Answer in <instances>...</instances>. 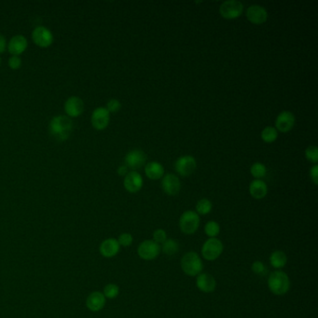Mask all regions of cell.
<instances>
[{
	"mask_svg": "<svg viewBox=\"0 0 318 318\" xmlns=\"http://www.w3.org/2000/svg\"><path fill=\"white\" fill-rule=\"evenodd\" d=\"M34 43L40 48H48L53 42V33L47 27H37L32 33Z\"/></svg>",
	"mask_w": 318,
	"mask_h": 318,
	"instance_id": "obj_10",
	"label": "cell"
},
{
	"mask_svg": "<svg viewBox=\"0 0 318 318\" xmlns=\"http://www.w3.org/2000/svg\"><path fill=\"white\" fill-rule=\"evenodd\" d=\"M106 300V297L102 292H93L86 300V306L92 312H99L105 307Z\"/></svg>",
	"mask_w": 318,
	"mask_h": 318,
	"instance_id": "obj_20",
	"label": "cell"
},
{
	"mask_svg": "<svg viewBox=\"0 0 318 318\" xmlns=\"http://www.w3.org/2000/svg\"><path fill=\"white\" fill-rule=\"evenodd\" d=\"M110 121V113L106 109V107H97L96 108L90 117V122L93 127L98 131L105 130Z\"/></svg>",
	"mask_w": 318,
	"mask_h": 318,
	"instance_id": "obj_9",
	"label": "cell"
},
{
	"mask_svg": "<svg viewBox=\"0 0 318 318\" xmlns=\"http://www.w3.org/2000/svg\"><path fill=\"white\" fill-rule=\"evenodd\" d=\"M244 11V5L239 0H227L224 1L219 7V14L228 20L236 19L242 15Z\"/></svg>",
	"mask_w": 318,
	"mask_h": 318,
	"instance_id": "obj_6",
	"label": "cell"
},
{
	"mask_svg": "<svg viewBox=\"0 0 318 318\" xmlns=\"http://www.w3.org/2000/svg\"><path fill=\"white\" fill-rule=\"evenodd\" d=\"M310 177L313 182L314 185L318 184V165H314L313 167L310 169Z\"/></svg>",
	"mask_w": 318,
	"mask_h": 318,
	"instance_id": "obj_36",
	"label": "cell"
},
{
	"mask_svg": "<svg viewBox=\"0 0 318 318\" xmlns=\"http://www.w3.org/2000/svg\"><path fill=\"white\" fill-rule=\"evenodd\" d=\"M161 250L167 256H173L178 252L179 244L174 239H167L165 243L162 244Z\"/></svg>",
	"mask_w": 318,
	"mask_h": 318,
	"instance_id": "obj_24",
	"label": "cell"
},
{
	"mask_svg": "<svg viewBox=\"0 0 318 318\" xmlns=\"http://www.w3.org/2000/svg\"><path fill=\"white\" fill-rule=\"evenodd\" d=\"M196 286L201 292L211 293L216 289L217 282L211 275L207 272H201L199 276H197Z\"/></svg>",
	"mask_w": 318,
	"mask_h": 318,
	"instance_id": "obj_18",
	"label": "cell"
},
{
	"mask_svg": "<svg viewBox=\"0 0 318 318\" xmlns=\"http://www.w3.org/2000/svg\"><path fill=\"white\" fill-rule=\"evenodd\" d=\"M64 111L67 117H79L84 111V102L78 96H71L64 103Z\"/></svg>",
	"mask_w": 318,
	"mask_h": 318,
	"instance_id": "obj_15",
	"label": "cell"
},
{
	"mask_svg": "<svg viewBox=\"0 0 318 318\" xmlns=\"http://www.w3.org/2000/svg\"><path fill=\"white\" fill-rule=\"evenodd\" d=\"M260 135L265 143H274L278 138V131L272 126H267L262 130Z\"/></svg>",
	"mask_w": 318,
	"mask_h": 318,
	"instance_id": "obj_25",
	"label": "cell"
},
{
	"mask_svg": "<svg viewBox=\"0 0 318 318\" xmlns=\"http://www.w3.org/2000/svg\"><path fill=\"white\" fill-rule=\"evenodd\" d=\"M223 248L222 242L219 239L209 238L202 244L201 255L206 260L214 261L221 256Z\"/></svg>",
	"mask_w": 318,
	"mask_h": 318,
	"instance_id": "obj_5",
	"label": "cell"
},
{
	"mask_svg": "<svg viewBox=\"0 0 318 318\" xmlns=\"http://www.w3.org/2000/svg\"><path fill=\"white\" fill-rule=\"evenodd\" d=\"M144 181L142 175L137 171H131L124 177L123 185L128 192L135 193L140 191L143 187Z\"/></svg>",
	"mask_w": 318,
	"mask_h": 318,
	"instance_id": "obj_16",
	"label": "cell"
},
{
	"mask_svg": "<svg viewBox=\"0 0 318 318\" xmlns=\"http://www.w3.org/2000/svg\"><path fill=\"white\" fill-rule=\"evenodd\" d=\"M249 193L254 199L257 200L263 199L268 193L267 184L261 179H254L250 183Z\"/></svg>",
	"mask_w": 318,
	"mask_h": 318,
	"instance_id": "obj_21",
	"label": "cell"
},
{
	"mask_svg": "<svg viewBox=\"0 0 318 318\" xmlns=\"http://www.w3.org/2000/svg\"><path fill=\"white\" fill-rule=\"evenodd\" d=\"M287 257L286 253L281 250H276L270 256V265L276 269H282L286 265Z\"/></svg>",
	"mask_w": 318,
	"mask_h": 318,
	"instance_id": "obj_23",
	"label": "cell"
},
{
	"mask_svg": "<svg viewBox=\"0 0 318 318\" xmlns=\"http://www.w3.org/2000/svg\"><path fill=\"white\" fill-rule=\"evenodd\" d=\"M213 205L210 200L207 198L201 199L197 201L196 213L198 215H208L212 211Z\"/></svg>",
	"mask_w": 318,
	"mask_h": 318,
	"instance_id": "obj_26",
	"label": "cell"
},
{
	"mask_svg": "<svg viewBox=\"0 0 318 318\" xmlns=\"http://www.w3.org/2000/svg\"><path fill=\"white\" fill-rule=\"evenodd\" d=\"M125 165L132 169H138L143 167L147 162V155L141 149H133L129 151L124 158Z\"/></svg>",
	"mask_w": 318,
	"mask_h": 318,
	"instance_id": "obj_13",
	"label": "cell"
},
{
	"mask_svg": "<svg viewBox=\"0 0 318 318\" xmlns=\"http://www.w3.org/2000/svg\"><path fill=\"white\" fill-rule=\"evenodd\" d=\"M161 245L153 240H146L139 244L138 254L144 260H153L159 257Z\"/></svg>",
	"mask_w": 318,
	"mask_h": 318,
	"instance_id": "obj_7",
	"label": "cell"
},
{
	"mask_svg": "<svg viewBox=\"0 0 318 318\" xmlns=\"http://www.w3.org/2000/svg\"><path fill=\"white\" fill-rule=\"evenodd\" d=\"M205 233L210 238H217L220 233V226L217 221H208L205 226Z\"/></svg>",
	"mask_w": 318,
	"mask_h": 318,
	"instance_id": "obj_27",
	"label": "cell"
},
{
	"mask_svg": "<svg viewBox=\"0 0 318 318\" xmlns=\"http://www.w3.org/2000/svg\"><path fill=\"white\" fill-rule=\"evenodd\" d=\"M167 240V234L165 230L158 229L153 233V241L157 244H163Z\"/></svg>",
	"mask_w": 318,
	"mask_h": 318,
	"instance_id": "obj_32",
	"label": "cell"
},
{
	"mask_svg": "<svg viewBox=\"0 0 318 318\" xmlns=\"http://www.w3.org/2000/svg\"><path fill=\"white\" fill-rule=\"evenodd\" d=\"M196 167V160L191 155H183L175 161V172L182 176H189L193 174Z\"/></svg>",
	"mask_w": 318,
	"mask_h": 318,
	"instance_id": "obj_8",
	"label": "cell"
},
{
	"mask_svg": "<svg viewBox=\"0 0 318 318\" xmlns=\"http://www.w3.org/2000/svg\"><path fill=\"white\" fill-rule=\"evenodd\" d=\"M27 45H28V42L26 37L21 35H17L11 37L8 45V50H9V53L12 54V56H19L20 54L26 52Z\"/></svg>",
	"mask_w": 318,
	"mask_h": 318,
	"instance_id": "obj_19",
	"label": "cell"
},
{
	"mask_svg": "<svg viewBox=\"0 0 318 318\" xmlns=\"http://www.w3.org/2000/svg\"><path fill=\"white\" fill-rule=\"evenodd\" d=\"M162 189L169 196H175L179 193L181 183L179 178L174 174L165 175L162 179Z\"/></svg>",
	"mask_w": 318,
	"mask_h": 318,
	"instance_id": "obj_14",
	"label": "cell"
},
{
	"mask_svg": "<svg viewBox=\"0 0 318 318\" xmlns=\"http://www.w3.org/2000/svg\"><path fill=\"white\" fill-rule=\"evenodd\" d=\"M145 174L151 180H158L165 174V168L159 162H150L145 166Z\"/></svg>",
	"mask_w": 318,
	"mask_h": 318,
	"instance_id": "obj_22",
	"label": "cell"
},
{
	"mask_svg": "<svg viewBox=\"0 0 318 318\" xmlns=\"http://www.w3.org/2000/svg\"><path fill=\"white\" fill-rule=\"evenodd\" d=\"M117 172L119 175H126L129 173L127 166L124 165L119 166Z\"/></svg>",
	"mask_w": 318,
	"mask_h": 318,
	"instance_id": "obj_38",
	"label": "cell"
},
{
	"mask_svg": "<svg viewBox=\"0 0 318 318\" xmlns=\"http://www.w3.org/2000/svg\"><path fill=\"white\" fill-rule=\"evenodd\" d=\"M106 108L109 113H116L122 108V104L117 99H110L107 102Z\"/></svg>",
	"mask_w": 318,
	"mask_h": 318,
	"instance_id": "obj_33",
	"label": "cell"
},
{
	"mask_svg": "<svg viewBox=\"0 0 318 318\" xmlns=\"http://www.w3.org/2000/svg\"><path fill=\"white\" fill-rule=\"evenodd\" d=\"M133 236H132V234H128V233H124V234H122L120 236H119V238H118V243L120 245H122V246H124V247H127V246H130L131 244H133Z\"/></svg>",
	"mask_w": 318,
	"mask_h": 318,
	"instance_id": "obj_31",
	"label": "cell"
},
{
	"mask_svg": "<svg viewBox=\"0 0 318 318\" xmlns=\"http://www.w3.org/2000/svg\"><path fill=\"white\" fill-rule=\"evenodd\" d=\"M200 217L195 211H185L179 218V228L181 232L187 235L196 233L200 226Z\"/></svg>",
	"mask_w": 318,
	"mask_h": 318,
	"instance_id": "obj_4",
	"label": "cell"
},
{
	"mask_svg": "<svg viewBox=\"0 0 318 318\" xmlns=\"http://www.w3.org/2000/svg\"><path fill=\"white\" fill-rule=\"evenodd\" d=\"M251 269L253 270L255 275H258V276H264L265 271L267 270L264 263L261 261H259V260L255 261L254 263L252 264Z\"/></svg>",
	"mask_w": 318,
	"mask_h": 318,
	"instance_id": "obj_34",
	"label": "cell"
},
{
	"mask_svg": "<svg viewBox=\"0 0 318 318\" xmlns=\"http://www.w3.org/2000/svg\"><path fill=\"white\" fill-rule=\"evenodd\" d=\"M9 65L13 70L20 69L21 65V59L19 56H11V58L9 59Z\"/></svg>",
	"mask_w": 318,
	"mask_h": 318,
	"instance_id": "obj_35",
	"label": "cell"
},
{
	"mask_svg": "<svg viewBox=\"0 0 318 318\" xmlns=\"http://www.w3.org/2000/svg\"><path fill=\"white\" fill-rule=\"evenodd\" d=\"M6 48H7V41H6V38L4 36L0 35V53H3L5 52Z\"/></svg>",
	"mask_w": 318,
	"mask_h": 318,
	"instance_id": "obj_37",
	"label": "cell"
},
{
	"mask_svg": "<svg viewBox=\"0 0 318 318\" xmlns=\"http://www.w3.org/2000/svg\"><path fill=\"white\" fill-rule=\"evenodd\" d=\"M50 133L55 140L64 142L69 139L73 130V122L70 118L64 115L55 116L50 122Z\"/></svg>",
	"mask_w": 318,
	"mask_h": 318,
	"instance_id": "obj_1",
	"label": "cell"
},
{
	"mask_svg": "<svg viewBox=\"0 0 318 318\" xmlns=\"http://www.w3.org/2000/svg\"><path fill=\"white\" fill-rule=\"evenodd\" d=\"M120 249L121 245L118 243L117 239L114 238L106 239L101 243L99 246L100 254L107 259L115 257L120 252Z\"/></svg>",
	"mask_w": 318,
	"mask_h": 318,
	"instance_id": "obj_17",
	"label": "cell"
},
{
	"mask_svg": "<svg viewBox=\"0 0 318 318\" xmlns=\"http://www.w3.org/2000/svg\"><path fill=\"white\" fill-rule=\"evenodd\" d=\"M305 157L306 159L316 165L318 162V149L316 146H309L307 149H305Z\"/></svg>",
	"mask_w": 318,
	"mask_h": 318,
	"instance_id": "obj_30",
	"label": "cell"
},
{
	"mask_svg": "<svg viewBox=\"0 0 318 318\" xmlns=\"http://www.w3.org/2000/svg\"><path fill=\"white\" fill-rule=\"evenodd\" d=\"M268 286L272 294L276 296H283L290 288L289 277L285 271L276 270L268 277Z\"/></svg>",
	"mask_w": 318,
	"mask_h": 318,
	"instance_id": "obj_2",
	"label": "cell"
},
{
	"mask_svg": "<svg viewBox=\"0 0 318 318\" xmlns=\"http://www.w3.org/2000/svg\"><path fill=\"white\" fill-rule=\"evenodd\" d=\"M181 269L187 276H199L203 269V263L196 252H188L181 259Z\"/></svg>",
	"mask_w": 318,
	"mask_h": 318,
	"instance_id": "obj_3",
	"label": "cell"
},
{
	"mask_svg": "<svg viewBox=\"0 0 318 318\" xmlns=\"http://www.w3.org/2000/svg\"><path fill=\"white\" fill-rule=\"evenodd\" d=\"M296 118L290 111L284 110L278 114L276 120V129L281 133H287L294 127Z\"/></svg>",
	"mask_w": 318,
	"mask_h": 318,
	"instance_id": "obj_11",
	"label": "cell"
},
{
	"mask_svg": "<svg viewBox=\"0 0 318 318\" xmlns=\"http://www.w3.org/2000/svg\"><path fill=\"white\" fill-rule=\"evenodd\" d=\"M245 15L253 25H262L268 20V11L260 5H251L247 8Z\"/></svg>",
	"mask_w": 318,
	"mask_h": 318,
	"instance_id": "obj_12",
	"label": "cell"
},
{
	"mask_svg": "<svg viewBox=\"0 0 318 318\" xmlns=\"http://www.w3.org/2000/svg\"><path fill=\"white\" fill-rule=\"evenodd\" d=\"M0 64H1V58H0Z\"/></svg>",
	"mask_w": 318,
	"mask_h": 318,
	"instance_id": "obj_39",
	"label": "cell"
},
{
	"mask_svg": "<svg viewBox=\"0 0 318 318\" xmlns=\"http://www.w3.org/2000/svg\"><path fill=\"white\" fill-rule=\"evenodd\" d=\"M119 293H120V287L115 284L106 285L104 288V292H103V294L106 299H109V300L117 298L119 296Z\"/></svg>",
	"mask_w": 318,
	"mask_h": 318,
	"instance_id": "obj_29",
	"label": "cell"
},
{
	"mask_svg": "<svg viewBox=\"0 0 318 318\" xmlns=\"http://www.w3.org/2000/svg\"><path fill=\"white\" fill-rule=\"evenodd\" d=\"M250 173L256 179H260L265 176L267 168L262 163H255L250 168Z\"/></svg>",
	"mask_w": 318,
	"mask_h": 318,
	"instance_id": "obj_28",
	"label": "cell"
}]
</instances>
